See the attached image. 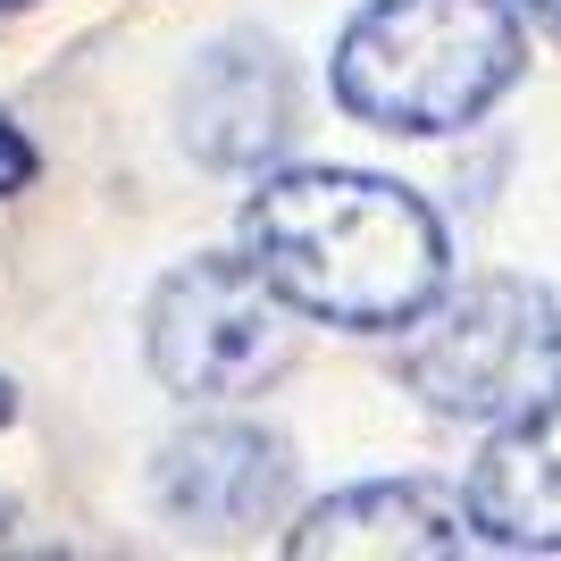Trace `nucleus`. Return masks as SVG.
Returning <instances> with one entry per match:
<instances>
[{"label":"nucleus","instance_id":"f257e3e1","mask_svg":"<svg viewBox=\"0 0 561 561\" xmlns=\"http://www.w3.org/2000/svg\"><path fill=\"white\" fill-rule=\"evenodd\" d=\"M243 252L294 319L402 335L453 285L445 227L411 185L369 168H285L243 202Z\"/></svg>","mask_w":561,"mask_h":561},{"label":"nucleus","instance_id":"20e7f679","mask_svg":"<svg viewBox=\"0 0 561 561\" xmlns=\"http://www.w3.org/2000/svg\"><path fill=\"white\" fill-rule=\"evenodd\" d=\"M151 377L185 402H234L268 394L294 369V302L252 268V252H202L185 268H168L151 294Z\"/></svg>","mask_w":561,"mask_h":561},{"label":"nucleus","instance_id":"9b49d317","mask_svg":"<svg viewBox=\"0 0 561 561\" xmlns=\"http://www.w3.org/2000/svg\"><path fill=\"white\" fill-rule=\"evenodd\" d=\"M18 420V386H9V377H0V427Z\"/></svg>","mask_w":561,"mask_h":561},{"label":"nucleus","instance_id":"7ed1b4c3","mask_svg":"<svg viewBox=\"0 0 561 561\" xmlns=\"http://www.w3.org/2000/svg\"><path fill=\"white\" fill-rule=\"evenodd\" d=\"M402 386L436 420L503 427L561 394V310L528 277H469L402 328L394 344Z\"/></svg>","mask_w":561,"mask_h":561},{"label":"nucleus","instance_id":"0eeeda50","mask_svg":"<svg viewBox=\"0 0 561 561\" xmlns=\"http://www.w3.org/2000/svg\"><path fill=\"white\" fill-rule=\"evenodd\" d=\"M478 519H469V494L427 486V478H369V486L328 494L319 512L285 537V553H469Z\"/></svg>","mask_w":561,"mask_h":561},{"label":"nucleus","instance_id":"f03ea898","mask_svg":"<svg viewBox=\"0 0 561 561\" xmlns=\"http://www.w3.org/2000/svg\"><path fill=\"white\" fill-rule=\"evenodd\" d=\"M528 76L512 0H369L335 34V101L377 135H461Z\"/></svg>","mask_w":561,"mask_h":561},{"label":"nucleus","instance_id":"39448f33","mask_svg":"<svg viewBox=\"0 0 561 561\" xmlns=\"http://www.w3.org/2000/svg\"><path fill=\"white\" fill-rule=\"evenodd\" d=\"M176 126L202 168H268L294 142V59L260 34H218L176 93Z\"/></svg>","mask_w":561,"mask_h":561},{"label":"nucleus","instance_id":"6e6552de","mask_svg":"<svg viewBox=\"0 0 561 561\" xmlns=\"http://www.w3.org/2000/svg\"><path fill=\"white\" fill-rule=\"evenodd\" d=\"M469 519L503 553H561V394L494 427L469 469Z\"/></svg>","mask_w":561,"mask_h":561},{"label":"nucleus","instance_id":"1a4fd4ad","mask_svg":"<svg viewBox=\"0 0 561 561\" xmlns=\"http://www.w3.org/2000/svg\"><path fill=\"white\" fill-rule=\"evenodd\" d=\"M34 168H43V160H34V142H25L18 126H9V110H0V202L34 185Z\"/></svg>","mask_w":561,"mask_h":561},{"label":"nucleus","instance_id":"f8f14e48","mask_svg":"<svg viewBox=\"0 0 561 561\" xmlns=\"http://www.w3.org/2000/svg\"><path fill=\"white\" fill-rule=\"evenodd\" d=\"M9 9H25V0H0V18H9Z\"/></svg>","mask_w":561,"mask_h":561},{"label":"nucleus","instance_id":"9d476101","mask_svg":"<svg viewBox=\"0 0 561 561\" xmlns=\"http://www.w3.org/2000/svg\"><path fill=\"white\" fill-rule=\"evenodd\" d=\"M519 9H528L537 25H553V34H561V0H519Z\"/></svg>","mask_w":561,"mask_h":561},{"label":"nucleus","instance_id":"423d86ee","mask_svg":"<svg viewBox=\"0 0 561 561\" xmlns=\"http://www.w3.org/2000/svg\"><path fill=\"white\" fill-rule=\"evenodd\" d=\"M160 512L185 528H260L294 494V445L260 420H193L160 445Z\"/></svg>","mask_w":561,"mask_h":561}]
</instances>
